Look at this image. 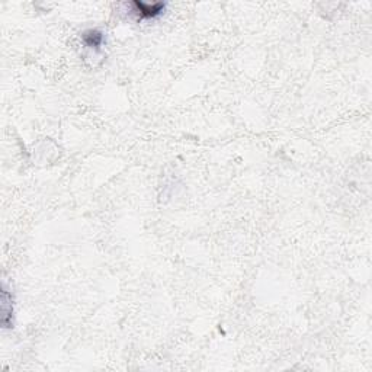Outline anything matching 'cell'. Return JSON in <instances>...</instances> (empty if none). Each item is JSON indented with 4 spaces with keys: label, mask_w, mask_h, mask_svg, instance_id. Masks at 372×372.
Listing matches in <instances>:
<instances>
[{
    "label": "cell",
    "mask_w": 372,
    "mask_h": 372,
    "mask_svg": "<svg viewBox=\"0 0 372 372\" xmlns=\"http://www.w3.org/2000/svg\"><path fill=\"white\" fill-rule=\"evenodd\" d=\"M2 306H3V325L8 327L9 325V317L12 315L13 313V310H12V303L9 301V294H8V291H6V288L3 286V296H2Z\"/></svg>",
    "instance_id": "3957f363"
},
{
    "label": "cell",
    "mask_w": 372,
    "mask_h": 372,
    "mask_svg": "<svg viewBox=\"0 0 372 372\" xmlns=\"http://www.w3.org/2000/svg\"><path fill=\"white\" fill-rule=\"evenodd\" d=\"M166 9V3H144V2H134L133 13L137 16L138 20L154 19L160 16Z\"/></svg>",
    "instance_id": "6da1fadb"
},
{
    "label": "cell",
    "mask_w": 372,
    "mask_h": 372,
    "mask_svg": "<svg viewBox=\"0 0 372 372\" xmlns=\"http://www.w3.org/2000/svg\"><path fill=\"white\" fill-rule=\"evenodd\" d=\"M82 38L89 48H99L104 44V39H105L104 34L97 29H89L82 35Z\"/></svg>",
    "instance_id": "7a4b0ae2"
}]
</instances>
